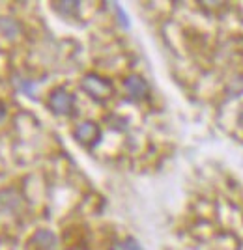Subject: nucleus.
<instances>
[{
    "label": "nucleus",
    "mask_w": 243,
    "mask_h": 250,
    "mask_svg": "<svg viewBox=\"0 0 243 250\" xmlns=\"http://www.w3.org/2000/svg\"><path fill=\"white\" fill-rule=\"evenodd\" d=\"M19 208H21V196H19L17 190L8 188V190L0 192V209L11 213V211H17Z\"/></svg>",
    "instance_id": "39448f33"
},
{
    "label": "nucleus",
    "mask_w": 243,
    "mask_h": 250,
    "mask_svg": "<svg viewBox=\"0 0 243 250\" xmlns=\"http://www.w3.org/2000/svg\"><path fill=\"white\" fill-rule=\"evenodd\" d=\"M49 106L56 114H67L71 110V106H73V97H71V94H67L64 88H58L49 97Z\"/></svg>",
    "instance_id": "f03ea898"
},
{
    "label": "nucleus",
    "mask_w": 243,
    "mask_h": 250,
    "mask_svg": "<svg viewBox=\"0 0 243 250\" xmlns=\"http://www.w3.org/2000/svg\"><path fill=\"white\" fill-rule=\"evenodd\" d=\"M0 34L8 40H15L21 34V26L13 19H0Z\"/></svg>",
    "instance_id": "0eeeda50"
},
{
    "label": "nucleus",
    "mask_w": 243,
    "mask_h": 250,
    "mask_svg": "<svg viewBox=\"0 0 243 250\" xmlns=\"http://www.w3.org/2000/svg\"><path fill=\"white\" fill-rule=\"evenodd\" d=\"M83 88L86 94H90L94 99H107L112 94V86L107 83L105 79L97 77V75H88L83 81Z\"/></svg>",
    "instance_id": "f257e3e1"
},
{
    "label": "nucleus",
    "mask_w": 243,
    "mask_h": 250,
    "mask_svg": "<svg viewBox=\"0 0 243 250\" xmlns=\"http://www.w3.org/2000/svg\"><path fill=\"white\" fill-rule=\"evenodd\" d=\"M4 116H6V106L0 103V122L4 120Z\"/></svg>",
    "instance_id": "6e6552de"
},
{
    "label": "nucleus",
    "mask_w": 243,
    "mask_h": 250,
    "mask_svg": "<svg viewBox=\"0 0 243 250\" xmlns=\"http://www.w3.org/2000/svg\"><path fill=\"white\" fill-rule=\"evenodd\" d=\"M126 90H127V94H129V97H133V99H142L144 95L148 94V84L144 83L142 77L131 75V77L126 79Z\"/></svg>",
    "instance_id": "20e7f679"
},
{
    "label": "nucleus",
    "mask_w": 243,
    "mask_h": 250,
    "mask_svg": "<svg viewBox=\"0 0 243 250\" xmlns=\"http://www.w3.org/2000/svg\"><path fill=\"white\" fill-rule=\"evenodd\" d=\"M32 243L38 247V250H56V237L49 229H40L32 237Z\"/></svg>",
    "instance_id": "423d86ee"
},
{
    "label": "nucleus",
    "mask_w": 243,
    "mask_h": 250,
    "mask_svg": "<svg viewBox=\"0 0 243 250\" xmlns=\"http://www.w3.org/2000/svg\"><path fill=\"white\" fill-rule=\"evenodd\" d=\"M75 138L83 144H94L95 140L99 138V129L97 125L92 124V122H85V124L77 125L75 129Z\"/></svg>",
    "instance_id": "7ed1b4c3"
}]
</instances>
